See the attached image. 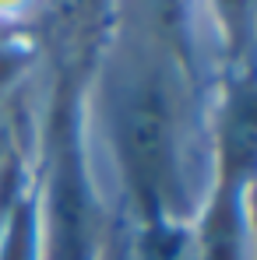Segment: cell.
I'll return each instance as SVG.
<instances>
[{
  "label": "cell",
  "instance_id": "obj_5",
  "mask_svg": "<svg viewBox=\"0 0 257 260\" xmlns=\"http://www.w3.org/2000/svg\"><path fill=\"white\" fill-rule=\"evenodd\" d=\"M141 260H197V257L190 253V243H187L183 232H176V229H155L145 239Z\"/></svg>",
  "mask_w": 257,
  "mask_h": 260
},
{
  "label": "cell",
  "instance_id": "obj_6",
  "mask_svg": "<svg viewBox=\"0 0 257 260\" xmlns=\"http://www.w3.org/2000/svg\"><path fill=\"white\" fill-rule=\"evenodd\" d=\"M222 7H225L229 25H240V21L247 18V0H222Z\"/></svg>",
  "mask_w": 257,
  "mask_h": 260
},
{
  "label": "cell",
  "instance_id": "obj_4",
  "mask_svg": "<svg viewBox=\"0 0 257 260\" xmlns=\"http://www.w3.org/2000/svg\"><path fill=\"white\" fill-rule=\"evenodd\" d=\"M229 158L236 166H247L250 162V151H254V106H250V95L240 91L236 106L229 109Z\"/></svg>",
  "mask_w": 257,
  "mask_h": 260
},
{
  "label": "cell",
  "instance_id": "obj_2",
  "mask_svg": "<svg viewBox=\"0 0 257 260\" xmlns=\"http://www.w3.org/2000/svg\"><path fill=\"white\" fill-rule=\"evenodd\" d=\"M88 232V197L81 186V169L74 158H64L53 179V243L56 260H81Z\"/></svg>",
  "mask_w": 257,
  "mask_h": 260
},
{
  "label": "cell",
  "instance_id": "obj_7",
  "mask_svg": "<svg viewBox=\"0 0 257 260\" xmlns=\"http://www.w3.org/2000/svg\"><path fill=\"white\" fill-rule=\"evenodd\" d=\"M113 260H124V257H113Z\"/></svg>",
  "mask_w": 257,
  "mask_h": 260
},
{
  "label": "cell",
  "instance_id": "obj_3",
  "mask_svg": "<svg viewBox=\"0 0 257 260\" xmlns=\"http://www.w3.org/2000/svg\"><path fill=\"white\" fill-rule=\"evenodd\" d=\"M99 0H56L53 4V36L64 49L81 46L99 25Z\"/></svg>",
  "mask_w": 257,
  "mask_h": 260
},
{
  "label": "cell",
  "instance_id": "obj_1",
  "mask_svg": "<svg viewBox=\"0 0 257 260\" xmlns=\"http://www.w3.org/2000/svg\"><path fill=\"white\" fill-rule=\"evenodd\" d=\"M117 141L130 183L159 201L173 186V109L155 78H134L117 106Z\"/></svg>",
  "mask_w": 257,
  "mask_h": 260
}]
</instances>
